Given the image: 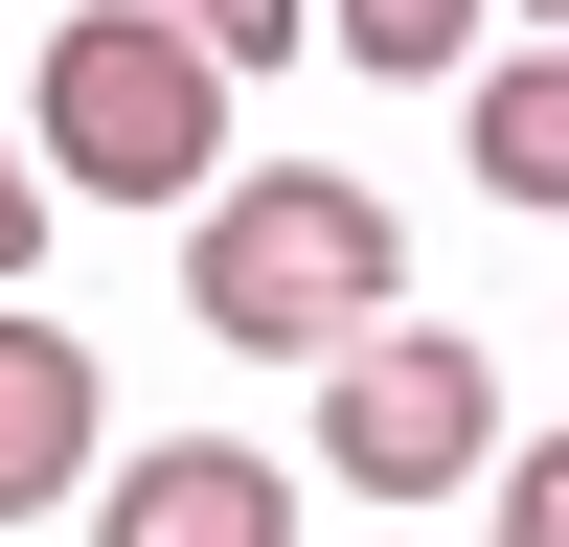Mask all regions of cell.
Segmentation results:
<instances>
[{
  "instance_id": "277c9868",
  "label": "cell",
  "mask_w": 569,
  "mask_h": 547,
  "mask_svg": "<svg viewBox=\"0 0 569 547\" xmlns=\"http://www.w3.org/2000/svg\"><path fill=\"white\" fill-rule=\"evenodd\" d=\"M91 547H297V456H251V434L114 456V501H91Z\"/></svg>"
},
{
  "instance_id": "8992f818",
  "label": "cell",
  "mask_w": 569,
  "mask_h": 547,
  "mask_svg": "<svg viewBox=\"0 0 569 547\" xmlns=\"http://www.w3.org/2000/svg\"><path fill=\"white\" fill-rule=\"evenodd\" d=\"M456 160H479V206H569V23L525 69H456Z\"/></svg>"
},
{
  "instance_id": "7a4b0ae2",
  "label": "cell",
  "mask_w": 569,
  "mask_h": 547,
  "mask_svg": "<svg viewBox=\"0 0 569 547\" xmlns=\"http://www.w3.org/2000/svg\"><path fill=\"white\" fill-rule=\"evenodd\" d=\"M228 91H251V69H228L206 23L91 0V23L23 69V137H46V182H69V206H206V182H228Z\"/></svg>"
},
{
  "instance_id": "6da1fadb",
  "label": "cell",
  "mask_w": 569,
  "mask_h": 547,
  "mask_svg": "<svg viewBox=\"0 0 569 547\" xmlns=\"http://www.w3.org/2000/svg\"><path fill=\"white\" fill-rule=\"evenodd\" d=\"M388 274H410V228L365 206L342 160H251V182L182 206V319L251 342V365H342L365 319H388Z\"/></svg>"
},
{
  "instance_id": "5b68a950",
  "label": "cell",
  "mask_w": 569,
  "mask_h": 547,
  "mask_svg": "<svg viewBox=\"0 0 569 547\" xmlns=\"http://www.w3.org/2000/svg\"><path fill=\"white\" fill-rule=\"evenodd\" d=\"M69 479H91V342L0 297V525H46Z\"/></svg>"
},
{
  "instance_id": "ba28073f",
  "label": "cell",
  "mask_w": 569,
  "mask_h": 547,
  "mask_svg": "<svg viewBox=\"0 0 569 547\" xmlns=\"http://www.w3.org/2000/svg\"><path fill=\"white\" fill-rule=\"evenodd\" d=\"M160 23H206L228 69H297V23H319V0H160Z\"/></svg>"
},
{
  "instance_id": "3957f363",
  "label": "cell",
  "mask_w": 569,
  "mask_h": 547,
  "mask_svg": "<svg viewBox=\"0 0 569 547\" xmlns=\"http://www.w3.org/2000/svg\"><path fill=\"white\" fill-rule=\"evenodd\" d=\"M319 479H365V501L501 479V365L456 342V319H365V342L319 365Z\"/></svg>"
},
{
  "instance_id": "30bf717a",
  "label": "cell",
  "mask_w": 569,
  "mask_h": 547,
  "mask_svg": "<svg viewBox=\"0 0 569 547\" xmlns=\"http://www.w3.org/2000/svg\"><path fill=\"white\" fill-rule=\"evenodd\" d=\"M23 251H46V137L0 115V274H23Z\"/></svg>"
},
{
  "instance_id": "8fae6325",
  "label": "cell",
  "mask_w": 569,
  "mask_h": 547,
  "mask_svg": "<svg viewBox=\"0 0 569 547\" xmlns=\"http://www.w3.org/2000/svg\"><path fill=\"white\" fill-rule=\"evenodd\" d=\"M547 23H569V0H547Z\"/></svg>"
},
{
  "instance_id": "9c48e42d",
  "label": "cell",
  "mask_w": 569,
  "mask_h": 547,
  "mask_svg": "<svg viewBox=\"0 0 569 547\" xmlns=\"http://www.w3.org/2000/svg\"><path fill=\"white\" fill-rule=\"evenodd\" d=\"M501 547H569V434H547V456H501Z\"/></svg>"
},
{
  "instance_id": "52a82bcc",
  "label": "cell",
  "mask_w": 569,
  "mask_h": 547,
  "mask_svg": "<svg viewBox=\"0 0 569 547\" xmlns=\"http://www.w3.org/2000/svg\"><path fill=\"white\" fill-rule=\"evenodd\" d=\"M319 46H342L365 91H456L479 69V0H319Z\"/></svg>"
}]
</instances>
